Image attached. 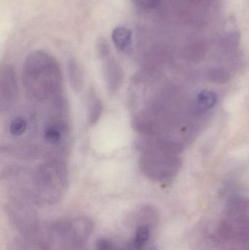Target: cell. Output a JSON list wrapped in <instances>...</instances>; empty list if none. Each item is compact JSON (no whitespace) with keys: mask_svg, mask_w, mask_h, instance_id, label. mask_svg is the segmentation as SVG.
Instances as JSON below:
<instances>
[{"mask_svg":"<svg viewBox=\"0 0 249 250\" xmlns=\"http://www.w3.org/2000/svg\"><path fill=\"white\" fill-rule=\"evenodd\" d=\"M92 232L93 223L86 217L40 220L28 231L18 233L12 250H86Z\"/></svg>","mask_w":249,"mask_h":250,"instance_id":"6da1fadb","label":"cell"},{"mask_svg":"<svg viewBox=\"0 0 249 250\" xmlns=\"http://www.w3.org/2000/svg\"><path fill=\"white\" fill-rule=\"evenodd\" d=\"M68 185L65 163L51 159L40 165L29 180L18 181L11 193L37 208L57 204L65 195Z\"/></svg>","mask_w":249,"mask_h":250,"instance_id":"7a4b0ae2","label":"cell"},{"mask_svg":"<svg viewBox=\"0 0 249 250\" xmlns=\"http://www.w3.org/2000/svg\"><path fill=\"white\" fill-rule=\"evenodd\" d=\"M23 82L29 95L39 102L59 99L64 89L59 64L44 51L29 54L23 64Z\"/></svg>","mask_w":249,"mask_h":250,"instance_id":"3957f363","label":"cell"},{"mask_svg":"<svg viewBox=\"0 0 249 250\" xmlns=\"http://www.w3.org/2000/svg\"><path fill=\"white\" fill-rule=\"evenodd\" d=\"M210 239L214 250H249V198L235 197L227 203Z\"/></svg>","mask_w":249,"mask_h":250,"instance_id":"277c9868","label":"cell"},{"mask_svg":"<svg viewBox=\"0 0 249 250\" xmlns=\"http://www.w3.org/2000/svg\"><path fill=\"white\" fill-rule=\"evenodd\" d=\"M131 236L124 241L102 239L96 244V250H153V240L156 215L155 210L144 207L134 217Z\"/></svg>","mask_w":249,"mask_h":250,"instance_id":"5b68a950","label":"cell"},{"mask_svg":"<svg viewBox=\"0 0 249 250\" xmlns=\"http://www.w3.org/2000/svg\"><path fill=\"white\" fill-rule=\"evenodd\" d=\"M182 166L179 156L161 153H140L138 167L148 179L160 184H168L176 177Z\"/></svg>","mask_w":249,"mask_h":250,"instance_id":"8992f818","label":"cell"},{"mask_svg":"<svg viewBox=\"0 0 249 250\" xmlns=\"http://www.w3.org/2000/svg\"><path fill=\"white\" fill-rule=\"evenodd\" d=\"M19 82L14 67L10 64L3 66L0 71V110L9 111L17 102Z\"/></svg>","mask_w":249,"mask_h":250,"instance_id":"52a82bcc","label":"cell"},{"mask_svg":"<svg viewBox=\"0 0 249 250\" xmlns=\"http://www.w3.org/2000/svg\"><path fill=\"white\" fill-rule=\"evenodd\" d=\"M102 61V74L110 95L118 92L124 80V73L118 62L111 57V52L100 56Z\"/></svg>","mask_w":249,"mask_h":250,"instance_id":"ba28073f","label":"cell"},{"mask_svg":"<svg viewBox=\"0 0 249 250\" xmlns=\"http://www.w3.org/2000/svg\"><path fill=\"white\" fill-rule=\"evenodd\" d=\"M102 100L94 88L89 89L87 95V120L89 124L95 125L99 122L103 113Z\"/></svg>","mask_w":249,"mask_h":250,"instance_id":"9c48e42d","label":"cell"},{"mask_svg":"<svg viewBox=\"0 0 249 250\" xmlns=\"http://www.w3.org/2000/svg\"><path fill=\"white\" fill-rule=\"evenodd\" d=\"M114 45L121 52L131 54L133 51V32L130 29L123 26L115 28L112 33Z\"/></svg>","mask_w":249,"mask_h":250,"instance_id":"30bf717a","label":"cell"},{"mask_svg":"<svg viewBox=\"0 0 249 250\" xmlns=\"http://www.w3.org/2000/svg\"><path fill=\"white\" fill-rule=\"evenodd\" d=\"M217 101V95L215 92L210 90L202 91L194 101V111L197 114H205L215 106Z\"/></svg>","mask_w":249,"mask_h":250,"instance_id":"8fae6325","label":"cell"},{"mask_svg":"<svg viewBox=\"0 0 249 250\" xmlns=\"http://www.w3.org/2000/svg\"><path fill=\"white\" fill-rule=\"evenodd\" d=\"M67 126L61 121H54L46 125L44 129V138L48 144H59L67 132Z\"/></svg>","mask_w":249,"mask_h":250,"instance_id":"7c38bea8","label":"cell"},{"mask_svg":"<svg viewBox=\"0 0 249 250\" xmlns=\"http://www.w3.org/2000/svg\"><path fill=\"white\" fill-rule=\"evenodd\" d=\"M69 80L75 92H80L84 85V78L79 66L75 62H70L68 66Z\"/></svg>","mask_w":249,"mask_h":250,"instance_id":"4fadbf2b","label":"cell"},{"mask_svg":"<svg viewBox=\"0 0 249 250\" xmlns=\"http://www.w3.org/2000/svg\"><path fill=\"white\" fill-rule=\"evenodd\" d=\"M208 79L217 84H224L230 81L231 76L224 69H213L208 73Z\"/></svg>","mask_w":249,"mask_h":250,"instance_id":"5bb4252c","label":"cell"},{"mask_svg":"<svg viewBox=\"0 0 249 250\" xmlns=\"http://www.w3.org/2000/svg\"><path fill=\"white\" fill-rule=\"evenodd\" d=\"M27 129V123L23 117H18L11 122L10 132L13 136H21Z\"/></svg>","mask_w":249,"mask_h":250,"instance_id":"9a60e30c","label":"cell"},{"mask_svg":"<svg viewBox=\"0 0 249 250\" xmlns=\"http://www.w3.org/2000/svg\"><path fill=\"white\" fill-rule=\"evenodd\" d=\"M139 1H140V0H139Z\"/></svg>","mask_w":249,"mask_h":250,"instance_id":"2e32d148","label":"cell"}]
</instances>
